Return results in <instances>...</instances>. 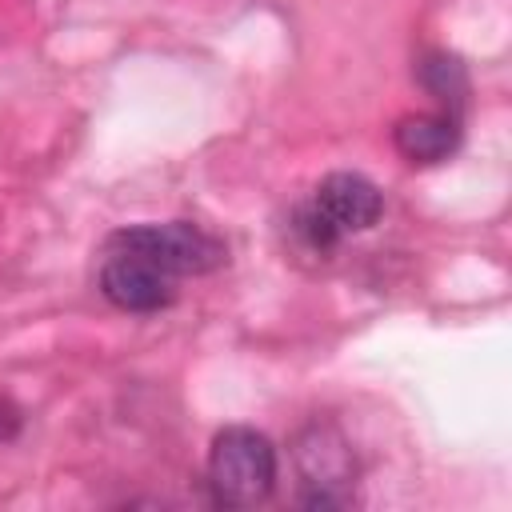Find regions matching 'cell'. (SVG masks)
I'll list each match as a JSON object with an SVG mask.
<instances>
[{"label":"cell","instance_id":"cell-2","mask_svg":"<svg viewBox=\"0 0 512 512\" xmlns=\"http://www.w3.org/2000/svg\"><path fill=\"white\" fill-rule=\"evenodd\" d=\"M384 196L360 172H332L316 184L312 200L296 208L292 228L308 240V248H332L348 232H364L380 220Z\"/></svg>","mask_w":512,"mask_h":512},{"label":"cell","instance_id":"cell-5","mask_svg":"<svg viewBox=\"0 0 512 512\" xmlns=\"http://www.w3.org/2000/svg\"><path fill=\"white\" fill-rule=\"evenodd\" d=\"M100 292L124 312H160L176 300V276L136 252L112 248L100 268Z\"/></svg>","mask_w":512,"mask_h":512},{"label":"cell","instance_id":"cell-7","mask_svg":"<svg viewBox=\"0 0 512 512\" xmlns=\"http://www.w3.org/2000/svg\"><path fill=\"white\" fill-rule=\"evenodd\" d=\"M420 84L444 104V112H460L464 108V96H468V72L456 56L448 52H432L420 60Z\"/></svg>","mask_w":512,"mask_h":512},{"label":"cell","instance_id":"cell-4","mask_svg":"<svg viewBox=\"0 0 512 512\" xmlns=\"http://www.w3.org/2000/svg\"><path fill=\"white\" fill-rule=\"evenodd\" d=\"M292 456L304 476V496H300L304 508H344L352 500L348 484H352L356 460L332 424H308L296 436Z\"/></svg>","mask_w":512,"mask_h":512},{"label":"cell","instance_id":"cell-6","mask_svg":"<svg viewBox=\"0 0 512 512\" xmlns=\"http://www.w3.org/2000/svg\"><path fill=\"white\" fill-rule=\"evenodd\" d=\"M396 152L408 164H440L460 148V120L452 112H420L404 116L392 128Z\"/></svg>","mask_w":512,"mask_h":512},{"label":"cell","instance_id":"cell-3","mask_svg":"<svg viewBox=\"0 0 512 512\" xmlns=\"http://www.w3.org/2000/svg\"><path fill=\"white\" fill-rule=\"evenodd\" d=\"M108 248L120 252H136L144 260H152L156 268H164L168 276H200L224 264V244L204 232L200 224L188 220H172V224H140V228H124L108 240Z\"/></svg>","mask_w":512,"mask_h":512},{"label":"cell","instance_id":"cell-8","mask_svg":"<svg viewBox=\"0 0 512 512\" xmlns=\"http://www.w3.org/2000/svg\"><path fill=\"white\" fill-rule=\"evenodd\" d=\"M16 432H20V412L8 400H0V440H12Z\"/></svg>","mask_w":512,"mask_h":512},{"label":"cell","instance_id":"cell-1","mask_svg":"<svg viewBox=\"0 0 512 512\" xmlns=\"http://www.w3.org/2000/svg\"><path fill=\"white\" fill-rule=\"evenodd\" d=\"M208 488L224 508H256L276 488V448L264 432L232 424L216 432L208 452Z\"/></svg>","mask_w":512,"mask_h":512}]
</instances>
